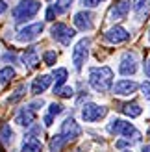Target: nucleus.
<instances>
[{"mask_svg": "<svg viewBox=\"0 0 150 152\" xmlns=\"http://www.w3.org/2000/svg\"><path fill=\"white\" fill-rule=\"evenodd\" d=\"M50 82H52V78H50L48 74L37 76V78L33 80V83H32V93H33V95H41V93H44V91L48 89Z\"/></svg>", "mask_w": 150, "mask_h": 152, "instance_id": "2eb2a0df", "label": "nucleus"}, {"mask_svg": "<svg viewBox=\"0 0 150 152\" xmlns=\"http://www.w3.org/2000/svg\"><path fill=\"white\" fill-rule=\"evenodd\" d=\"M128 152H130V150H128Z\"/></svg>", "mask_w": 150, "mask_h": 152, "instance_id": "58836bf2", "label": "nucleus"}, {"mask_svg": "<svg viewBox=\"0 0 150 152\" xmlns=\"http://www.w3.org/2000/svg\"><path fill=\"white\" fill-rule=\"evenodd\" d=\"M89 45H91L89 39H80L76 43V47L72 48V63L76 67V71H82V67L85 63V59L89 56Z\"/></svg>", "mask_w": 150, "mask_h": 152, "instance_id": "20e7f679", "label": "nucleus"}, {"mask_svg": "<svg viewBox=\"0 0 150 152\" xmlns=\"http://www.w3.org/2000/svg\"><path fill=\"white\" fill-rule=\"evenodd\" d=\"M108 132L111 135H124V137H132L133 139H141V134L135 130V126H133L132 123H128V121H122V119H113L111 123L108 124Z\"/></svg>", "mask_w": 150, "mask_h": 152, "instance_id": "7ed1b4c3", "label": "nucleus"}, {"mask_svg": "<svg viewBox=\"0 0 150 152\" xmlns=\"http://www.w3.org/2000/svg\"><path fill=\"white\" fill-rule=\"evenodd\" d=\"M13 76H15V71L11 69V67H4V69H0V82H2V83H7Z\"/></svg>", "mask_w": 150, "mask_h": 152, "instance_id": "393cba45", "label": "nucleus"}, {"mask_svg": "<svg viewBox=\"0 0 150 152\" xmlns=\"http://www.w3.org/2000/svg\"><path fill=\"white\" fill-rule=\"evenodd\" d=\"M100 2H104V0H84V6L85 7H95V6H98Z\"/></svg>", "mask_w": 150, "mask_h": 152, "instance_id": "c756f323", "label": "nucleus"}, {"mask_svg": "<svg viewBox=\"0 0 150 152\" xmlns=\"http://www.w3.org/2000/svg\"><path fill=\"white\" fill-rule=\"evenodd\" d=\"M65 137H63V135L61 134H59V135H54V139H52L50 141V152H61L63 150V147H65Z\"/></svg>", "mask_w": 150, "mask_h": 152, "instance_id": "4be33fe9", "label": "nucleus"}, {"mask_svg": "<svg viewBox=\"0 0 150 152\" xmlns=\"http://www.w3.org/2000/svg\"><path fill=\"white\" fill-rule=\"evenodd\" d=\"M54 80H56V83H54V93L59 89V87H63V83H65V80H67V69H56L54 71Z\"/></svg>", "mask_w": 150, "mask_h": 152, "instance_id": "412c9836", "label": "nucleus"}, {"mask_svg": "<svg viewBox=\"0 0 150 152\" xmlns=\"http://www.w3.org/2000/svg\"><path fill=\"white\" fill-rule=\"evenodd\" d=\"M24 95H26V86H19L17 89L13 91V95L7 98V102H9V104H15V102H19Z\"/></svg>", "mask_w": 150, "mask_h": 152, "instance_id": "5701e85b", "label": "nucleus"}, {"mask_svg": "<svg viewBox=\"0 0 150 152\" xmlns=\"http://www.w3.org/2000/svg\"><path fill=\"white\" fill-rule=\"evenodd\" d=\"M0 141H2L6 147L13 143V130H11L9 124H4L2 128H0Z\"/></svg>", "mask_w": 150, "mask_h": 152, "instance_id": "aec40b11", "label": "nucleus"}, {"mask_svg": "<svg viewBox=\"0 0 150 152\" xmlns=\"http://www.w3.org/2000/svg\"><path fill=\"white\" fill-rule=\"evenodd\" d=\"M106 113H108V108L91 102V104H85L84 106V110H82V119H84L85 123H95V121L102 119Z\"/></svg>", "mask_w": 150, "mask_h": 152, "instance_id": "423d86ee", "label": "nucleus"}, {"mask_svg": "<svg viewBox=\"0 0 150 152\" xmlns=\"http://www.w3.org/2000/svg\"><path fill=\"white\" fill-rule=\"evenodd\" d=\"M133 10H135L139 19L146 17L150 13V0H133Z\"/></svg>", "mask_w": 150, "mask_h": 152, "instance_id": "a211bd4d", "label": "nucleus"}, {"mask_svg": "<svg viewBox=\"0 0 150 152\" xmlns=\"http://www.w3.org/2000/svg\"><path fill=\"white\" fill-rule=\"evenodd\" d=\"M22 61H24V65H28L30 69H33V67L39 65V56H37L35 48H28L24 54H22Z\"/></svg>", "mask_w": 150, "mask_h": 152, "instance_id": "f3484780", "label": "nucleus"}, {"mask_svg": "<svg viewBox=\"0 0 150 152\" xmlns=\"http://www.w3.org/2000/svg\"><path fill=\"white\" fill-rule=\"evenodd\" d=\"M148 37H150V34H148Z\"/></svg>", "mask_w": 150, "mask_h": 152, "instance_id": "4c0bfd02", "label": "nucleus"}, {"mask_svg": "<svg viewBox=\"0 0 150 152\" xmlns=\"http://www.w3.org/2000/svg\"><path fill=\"white\" fill-rule=\"evenodd\" d=\"M145 72H146V76L150 78V58H148V61H146V65H145Z\"/></svg>", "mask_w": 150, "mask_h": 152, "instance_id": "f704fd0d", "label": "nucleus"}, {"mask_svg": "<svg viewBox=\"0 0 150 152\" xmlns=\"http://www.w3.org/2000/svg\"><path fill=\"white\" fill-rule=\"evenodd\" d=\"M65 137V141H72V139H76L80 137V134H82V128L78 126V123L74 121L72 117L69 119H65L63 121V124H61V132H59Z\"/></svg>", "mask_w": 150, "mask_h": 152, "instance_id": "6e6552de", "label": "nucleus"}, {"mask_svg": "<svg viewBox=\"0 0 150 152\" xmlns=\"http://www.w3.org/2000/svg\"><path fill=\"white\" fill-rule=\"evenodd\" d=\"M22 152H43V143L35 135L28 134L22 141Z\"/></svg>", "mask_w": 150, "mask_h": 152, "instance_id": "4468645a", "label": "nucleus"}, {"mask_svg": "<svg viewBox=\"0 0 150 152\" xmlns=\"http://www.w3.org/2000/svg\"><path fill=\"white\" fill-rule=\"evenodd\" d=\"M48 113H50V115H59V113H63V106H61V104L52 102V104H50V108H48Z\"/></svg>", "mask_w": 150, "mask_h": 152, "instance_id": "cd10ccee", "label": "nucleus"}, {"mask_svg": "<svg viewBox=\"0 0 150 152\" xmlns=\"http://www.w3.org/2000/svg\"><path fill=\"white\" fill-rule=\"evenodd\" d=\"M122 113H124V115H128V117H139L141 115V113H143V110H141V106L137 104V102H128V104H124L122 106Z\"/></svg>", "mask_w": 150, "mask_h": 152, "instance_id": "6ab92c4d", "label": "nucleus"}, {"mask_svg": "<svg viewBox=\"0 0 150 152\" xmlns=\"http://www.w3.org/2000/svg\"><path fill=\"white\" fill-rule=\"evenodd\" d=\"M2 11H6V2L0 0V13H2Z\"/></svg>", "mask_w": 150, "mask_h": 152, "instance_id": "c9c22d12", "label": "nucleus"}, {"mask_svg": "<svg viewBox=\"0 0 150 152\" xmlns=\"http://www.w3.org/2000/svg\"><path fill=\"white\" fill-rule=\"evenodd\" d=\"M104 39H106L108 43H111V45H119V43L128 41L130 39V34L126 32L122 26H113V28H109L108 32L104 34Z\"/></svg>", "mask_w": 150, "mask_h": 152, "instance_id": "1a4fd4ad", "label": "nucleus"}, {"mask_svg": "<svg viewBox=\"0 0 150 152\" xmlns=\"http://www.w3.org/2000/svg\"><path fill=\"white\" fill-rule=\"evenodd\" d=\"M56 95L63 96V98H71V96L74 95V89H72V87H59V89L56 91Z\"/></svg>", "mask_w": 150, "mask_h": 152, "instance_id": "bb28decb", "label": "nucleus"}, {"mask_svg": "<svg viewBox=\"0 0 150 152\" xmlns=\"http://www.w3.org/2000/svg\"><path fill=\"white\" fill-rule=\"evenodd\" d=\"M50 34H52V37H54L58 43H61L63 47H69L71 41H72V37L76 35V34H74V30H71L67 24H63V22H58V24L52 26Z\"/></svg>", "mask_w": 150, "mask_h": 152, "instance_id": "39448f33", "label": "nucleus"}, {"mask_svg": "<svg viewBox=\"0 0 150 152\" xmlns=\"http://www.w3.org/2000/svg\"><path fill=\"white\" fill-rule=\"evenodd\" d=\"M141 87H143V95H145V96L148 98V100H150V82H145Z\"/></svg>", "mask_w": 150, "mask_h": 152, "instance_id": "7c9ffc66", "label": "nucleus"}, {"mask_svg": "<svg viewBox=\"0 0 150 152\" xmlns=\"http://www.w3.org/2000/svg\"><path fill=\"white\" fill-rule=\"evenodd\" d=\"M119 72L122 76H132L137 72V59L133 54L126 52V54L121 58V65H119Z\"/></svg>", "mask_w": 150, "mask_h": 152, "instance_id": "9d476101", "label": "nucleus"}, {"mask_svg": "<svg viewBox=\"0 0 150 152\" xmlns=\"http://www.w3.org/2000/svg\"><path fill=\"white\" fill-rule=\"evenodd\" d=\"M133 143H135V141H133V139L130 141V137H128V139H121V141H117V143H115V147H117V148H124V147H132Z\"/></svg>", "mask_w": 150, "mask_h": 152, "instance_id": "c85d7f7f", "label": "nucleus"}, {"mask_svg": "<svg viewBox=\"0 0 150 152\" xmlns=\"http://www.w3.org/2000/svg\"><path fill=\"white\" fill-rule=\"evenodd\" d=\"M52 117H54V115H50V113H48L47 117H44V124H47V126H50V124H52Z\"/></svg>", "mask_w": 150, "mask_h": 152, "instance_id": "72a5a7b5", "label": "nucleus"}, {"mask_svg": "<svg viewBox=\"0 0 150 152\" xmlns=\"http://www.w3.org/2000/svg\"><path fill=\"white\" fill-rule=\"evenodd\" d=\"M39 7L41 4L37 2V0H22L20 4H17L13 7V20L15 22H22V20H28V19H32L33 15L39 11Z\"/></svg>", "mask_w": 150, "mask_h": 152, "instance_id": "f03ea898", "label": "nucleus"}, {"mask_svg": "<svg viewBox=\"0 0 150 152\" xmlns=\"http://www.w3.org/2000/svg\"><path fill=\"white\" fill-rule=\"evenodd\" d=\"M71 6H72V0H58L56 6H54V10H56L58 15H61V13H65V11H69Z\"/></svg>", "mask_w": 150, "mask_h": 152, "instance_id": "b1692460", "label": "nucleus"}, {"mask_svg": "<svg viewBox=\"0 0 150 152\" xmlns=\"http://www.w3.org/2000/svg\"><path fill=\"white\" fill-rule=\"evenodd\" d=\"M43 59H44V65H48V67H52L56 63V59H58V56H56V52L54 50H47L43 54Z\"/></svg>", "mask_w": 150, "mask_h": 152, "instance_id": "a878e982", "label": "nucleus"}, {"mask_svg": "<svg viewBox=\"0 0 150 152\" xmlns=\"http://www.w3.org/2000/svg\"><path fill=\"white\" fill-rule=\"evenodd\" d=\"M41 106H43V100H41V102H39V100H37V102H32V104H30V108H32V110L35 111L37 108H41Z\"/></svg>", "mask_w": 150, "mask_h": 152, "instance_id": "473e14b6", "label": "nucleus"}, {"mask_svg": "<svg viewBox=\"0 0 150 152\" xmlns=\"http://www.w3.org/2000/svg\"><path fill=\"white\" fill-rule=\"evenodd\" d=\"M54 17H56V10L54 7H48L47 10V20H54Z\"/></svg>", "mask_w": 150, "mask_h": 152, "instance_id": "2f4dec72", "label": "nucleus"}, {"mask_svg": "<svg viewBox=\"0 0 150 152\" xmlns=\"http://www.w3.org/2000/svg\"><path fill=\"white\" fill-rule=\"evenodd\" d=\"M130 6H132L130 0H121V2H117L115 7L109 11L111 20H122V19H126V15H128V11H130Z\"/></svg>", "mask_w": 150, "mask_h": 152, "instance_id": "f8f14e48", "label": "nucleus"}, {"mask_svg": "<svg viewBox=\"0 0 150 152\" xmlns=\"http://www.w3.org/2000/svg\"><path fill=\"white\" fill-rule=\"evenodd\" d=\"M143 152H150V145H145L143 147Z\"/></svg>", "mask_w": 150, "mask_h": 152, "instance_id": "e433bc0d", "label": "nucleus"}, {"mask_svg": "<svg viewBox=\"0 0 150 152\" xmlns=\"http://www.w3.org/2000/svg\"><path fill=\"white\" fill-rule=\"evenodd\" d=\"M137 89H139V83H135V82H132V80H119L113 86V93L119 95V96H128V95H133Z\"/></svg>", "mask_w": 150, "mask_h": 152, "instance_id": "9b49d317", "label": "nucleus"}, {"mask_svg": "<svg viewBox=\"0 0 150 152\" xmlns=\"http://www.w3.org/2000/svg\"><path fill=\"white\" fill-rule=\"evenodd\" d=\"M74 26H76L78 30H91L93 28V17L89 11H80L74 15Z\"/></svg>", "mask_w": 150, "mask_h": 152, "instance_id": "ddd939ff", "label": "nucleus"}, {"mask_svg": "<svg viewBox=\"0 0 150 152\" xmlns=\"http://www.w3.org/2000/svg\"><path fill=\"white\" fill-rule=\"evenodd\" d=\"M41 32H43V24L41 22H35V24H28V26H24L19 32V35H17V41L19 43H30V41H33V39H37V37L41 35Z\"/></svg>", "mask_w": 150, "mask_h": 152, "instance_id": "0eeeda50", "label": "nucleus"}, {"mask_svg": "<svg viewBox=\"0 0 150 152\" xmlns=\"http://www.w3.org/2000/svg\"><path fill=\"white\" fill-rule=\"evenodd\" d=\"M89 86L96 93H106L113 86V71L109 67H93L89 71Z\"/></svg>", "mask_w": 150, "mask_h": 152, "instance_id": "f257e3e1", "label": "nucleus"}, {"mask_svg": "<svg viewBox=\"0 0 150 152\" xmlns=\"http://www.w3.org/2000/svg\"><path fill=\"white\" fill-rule=\"evenodd\" d=\"M15 123L20 124V126H30L33 123V110L30 108V106L24 108V110H20L17 113V117H15Z\"/></svg>", "mask_w": 150, "mask_h": 152, "instance_id": "dca6fc26", "label": "nucleus"}]
</instances>
